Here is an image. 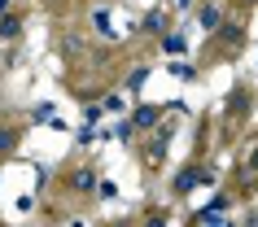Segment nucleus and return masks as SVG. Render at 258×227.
Wrapping results in <instances>:
<instances>
[{"label": "nucleus", "mask_w": 258, "mask_h": 227, "mask_svg": "<svg viewBox=\"0 0 258 227\" xmlns=\"http://www.w3.org/2000/svg\"><path fill=\"white\" fill-rule=\"evenodd\" d=\"M223 210H228V201H215V205L197 210V223H202V227H219V223H223Z\"/></svg>", "instance_id": "f257e3e1"}, {"label": "nucleus", "mask_w": 258, "mask_h": 227, "mask_svg": "<svg viewBox=\"0 0 258 227\" xmlns=\"http://www.w3.org/2000/svg\"><path fill=\"white\" fill-rule=\"evenodd\" d=\"M197 184H202V171H197V166H184V171L175 175V192H179V197H184V192H192Z\"/></svg>", "instance_id": "f03ea898"}, {"label": "nucleus", "mask_w": 258, "mask_h": 227, "mask_svg": "<svg viewBox=\"0 0 258 227\" xmlns=\"http://www.w3.org/2000/svg\"><path fill=\"white\" fill-rule=\"evenodd\" d=\"M197 22H202L206 31H219L223 27V9H219V5H206L202 14H197Z\"/></svg>", "instance_id": "7ed1b4c3"}, {"label": "nucleus", "mask_w": 258, "mask_h": 227, "mask_svg": "<svg viewBox=\"0 0 258 227\" xmlns=\"http://www.w3.org/2000/svg\"><path fill=\"white\" fill-rule=\"evenodd\" d=\"M158 118H162V109H158V105H140L136 118H132V127H158Z\"/></svg>", "instance_id": "20e7f679"}, {"label": "nucleus", "mask_w": 258, "mask_h": 227, "mask_svg": "<svg viewBox=\"0 0 258 227\" xmlns=\"http://www.w3.org/2000/svg\"><path fill=\"white\" fill-rule=\"evenodd\" d=\"M18 148V127H9V122H0V158H9Z\"/></svg>", "instance_id": "39448f33"}, {"label": "nucleus", "mask_w": 258, "mask_h": 227, "mask_svg": "<svg viewBox=\"0 0 258 227\" xmlns=\"http://www.w3.org/2000/svg\"><path fill=\"white\" fill-rule=\"evenodd\" d=\"M70 188H75V192H92V188H96V175L92 171H75V175H70Z\"/></svg>", "instance_id": "423d86ee"}, {"label": "nucleus", "mask_w": 258, "mask_h": 227, "mask_svg": "<svg viewBox=\"0 0 258 227\" xmlns=\"http://www.w3.org/2000/svg\"><path fill=\"white\" fill-rule=\"evenodd\" d=\"M219 35H223V44H232V48H241V44H245V27H228V22H223Z\"/></svg>", "instance_id": "0eeeda50"}, {"label": "nucleus", "mask_w": 258, "mask_h": 227, "mask_svg": "<svg viewBox=\"0 0 258 227\" xmlns=\"http://www.w3.org/2000/svg\"><path fill=\"white\" fill-rule=\"evenodd\" d=\"M162 158H166V135H158V140L149 144V153H145V162H149V166H158Z\"/></svg>", "instance_id": "6e6552de"}, {"label": "nucleus", "mask_w": 258, "mask_h": 227, "mask_svg": "<svg viewBox=\"0 0 258 227\" xmlns=\"http://www.w3.org/2000/svg\"><path fill=\"white\" fill-rule=\"evenodd\" d=\"M162 48H166V53H171V57H179V53H184V48H188V44L179 40V35H166V40H162Z\"/></svg>", "instance_id": "1a4fd4ad"}, {"label": "nucleus", "mask_w": 258, "mask_h": 227, "mask_svg": "<svg viewBox=\"0 0 258 227\" xmlns=\"http://www.w3.org/2000/svg\"><path fill=\"white\" fill-rule=\"evenodd\" d=\"M145 27H149V31H166V14H158V9H153V14L145 18Z\"/></svg>", "instance_id": "9d476101"}, {"label": "nucleus", "mask_w": 258, "mask_h": 227, "mask_svg": "<svg viewBox=\"0 0 258 227\" xmlns=\"http://www.w3.org/2000/svg\"><path fill=\"white\" fill-rule=\"evenodd\" d=\"M18 27H22L18 18H5V22H0V35H18Z\"/></svg>", "instance_id": "9b49d317"}, {"label": "nucleus", "mask_w": 258, "mask_h": 227, "mask_svg": "<svg viewBox=\"0 0 258 227\" xmlns=\"http://www.w3.org/2000/svg\"><path fill=\"white\" fill-rule=\"evenodd\" d=\"M35 122H53V105H40V109H35Z\"/></svg>", "instance_id": "f8f14e48"}, {"label": "nucleus", "mask_w": 258, "mask_h": 227, "mask_svg": "<svg viewBox=\"0 0 258 227\" xmlns=\"http://www.w3.org/2000/svg\"><path fill=\"white\" fill-rule=\"evenodd\" d=\"M249 166H254V175H258V144H254V153H249Z\"/></svg>", "instance_id": "ddd939ff"}, {"label": "nucleus", "mask_w": 258, "mask_h": 227, "mask_svg": "<svg viewBox=\"0 0 258 227\" xmlns=\"http://www.w3.org/2000/svg\"><path fill=\"white\" fill-rule=\"evenodd\" d=\"M245 5H254V0H245Z\"/></svg>", "instance_id": "4468645a"}]
</instances>
